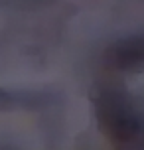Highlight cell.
I'll return each instance as SVG.
<instances>
[{
    "label": "cell",
    "mask_w": 144,
    "mask_h": 150,
    "mask_svg": "<svg viewBox=\"0 0 144 150\" xmlns=\"http://www.w3.org/2000/svg\"><path fill=\"white\" fill-rule=\"evenodd\" d=\"M95 115L103 134L116 146H144V119L132 107L124 91L103 89L95 97Z\"/></svg>",
    "instance_id": "cell-1"
},
{
    "label": "cell",
    "mask_w": 144,
    "mask_h": 150,
    "mask_svg": "<svg viewBox=\"0 0 144 150\" xmlns=\"http://www.w3.org/2000/svg\"><path fill=\"white\" fill-rule=\"evenodd\" d=\"M107 63L121 71H134L144 67V36L124 38L107 50Z\"/></svg>",
    "instance_id": "cell-2"
}]
</instances>
